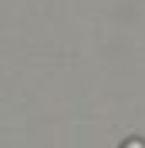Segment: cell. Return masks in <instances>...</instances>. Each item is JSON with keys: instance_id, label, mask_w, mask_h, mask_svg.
Instances as JSON below:
<instances>
[{"instance_id": "1", "label": "cell", "mask_w": 145, "mask_h": 148, "mask_svg": "<svg viewBox=\"0 0 145 148\" xmlns=\"http://www.w3.org/2000/svg\"><path fill=\"white\" fill-rule=\"evenodd\" d=\"M122 148H145V141H142V138H128Z\"/></svg>"}]
</instances>
